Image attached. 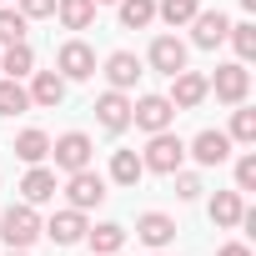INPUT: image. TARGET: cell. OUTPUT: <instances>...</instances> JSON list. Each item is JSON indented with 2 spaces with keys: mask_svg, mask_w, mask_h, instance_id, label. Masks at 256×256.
Here are the masks:
<instances>
[{
  "mask_svg": "<svg viewBox=\"0 0 256 256\" xmlns=\"http://www.w3.org/2000/svg\"><path fill=\"white\" fill-rule=\"evenodd\" d=\"M181 161H186V141H181L176 131H156V136H151V146H146V156H141V166H146V171H156V176L181 171Z\"/></svg>",
  "mask_w": 256,
  "mask_h": 256,
  "instance_id": "6da1fadb",
  "label": "cell"
},
{
  "mask_svg": "<svg viewBox=\"0 0 256 256\" xmlns=\"http://www.w3.org/2000/svg\"><path fill=\"white\" fill-rule=\"evenodd\" d=\"M0 236H6L10 251H26V246L40 236V216H36V206H10L6 216H0Z\"/></svg>",
  "mask_w": 256,
  "mask_h": 256,
  "instance_id": "7a4b0ae2",
  "label": "cell"
},
{
  "mask_svg": "<svg viewBox=\"0 0 256 256\" xmlns=\"http://www.w3.org/2000/svg\"><path fill=\"white\" fill-rule=\"evenodd\" d=\"M206 90H216V100H226V106H241V100H246V90H251V70H246L241 60L216 66V76L206 80Z\"/></svg>",
  "mask_w": 256,
  "mask_h": 256,
  "instance_id": "3957f363",
  "label": "cell"
},
{
  "mask_svg": "<svg viewBox=\"0 0 256 256\" xmlns=\"http://www.w3.org/2000/svg\"><path fill=\"white\" fill-rule=\"evenodd\" d=\"M131 120L141 126V131H171V120H176V106L166 100V96H141V100H131Z\"/></svg>",
  "mask_w": 256,
  "mask_h": 256,
  "instance_id": "277c9868",
  "label": "cell"
},
{
  "mask_svg": "<svg viewBox=\"0 0 256 256\" xmlns=\"http://www.w3.org/2000/svg\"><path fill=\"white\" fill-rule=\"evenodd\" d=\"M50 156H56V166L70 176V171H86L90 166V136L86 131H66L60 141H50Z\"/></svg>",
  "mask_w": 256,
  "mask_h": 256,
  "instance_id": "5b68a950",
  "label": "cell"
},
{
  "mask_svg": "<svg viewBox=\"0 0 256 256\" xmlns=\"http://www.w3.org/2000/svg\"><path fill=\"white\" fill-rule=\"evenodd\" d=\"M56 70H60L66 80H90V76H96V50H90L86 40H66L60 56H56Z\"/></svg>",
  "mask_w": 256,
  "mask_h": 256,
  "instance_id": "8992f818",
  "label": "cell"
},
{
  "mask_svg": "<svg viewBox=\"0 0 256 256\" xmlns=\"http://www.w3.org/2000/svg\"><path fill=\"white\" fill-rule=\"evenodd\" d=\"M66 196H70V206H76V211H90V206H100V201H106V176H96L90 166H86V171H70Z\"/></svg>",
  "mask_w": 256,
  "mask_h": 256,
  "instance_id": "52a82bcc",
  "label": "cell"
},
{
  "mask_svg": "<svg viewBox=\"0 0 256 256\" xmlns=\"http://www.w3.org/2000/svg\"><path fill=\"white\" fill-rule=\"evenodd\" d=\"M206 96H211V90H206V76H196V70H176V76H171V96H166V100H171L176 110H196Z\"/></svg>",
  "mask_w": 256,
  "mask_h": 256,
  "instance_id": "ba28073f",
  "label": "cell"
},
{
  "mask_svg": "<svg viewBox=\"0 0 256 256\" xmlns=\"http://www.w3.org/2000/svg\"><path fill=\"white\" fill-rule=\"evenodd\" d=\"M56 246H76V241H86V211H76V206H66V211H56L46 226H40Z\"/></svg>",
  "mask_w": 256,
  "mask_h": 256,
  "instance_id": "9c48e42d",
  "label": "cell"
},
{
  "mask_svg": "<svg viewBox=\"0 0 256 256\" xmlns=\"http://www.w3.org/2000/svg\"><path fill=\"white\" fill-rule=\"evenodd\" d=\"M226 30H231V20H226L221 10H196V16H191V40H196L201 50H216V46L226 40Z\"/></svg>",
  "mask_w": 256,
  "mask_h": 256,
  "instance_id": "30bf717a",
  "label": "cell"
},
{
  "mask_svg": "<svg viewBox=\"0 0 256 256\" xmlns=\"http://www.w3.org/2000/svg\"><path fill=\"white\" fill-rule=\"evenodd\" d=\"M96 120L106 126L110 136H120L126 126H131V100H126V90H106V96L96 100Z\"/></svg>",
  "mask_w": 256,
  "mask_h": 256,
  "instance_id": "8fae6325",
  "label": "cell"
},
{
  "mask_svg": "<svg viewBox=\"0 0 256 256\" xmlns=\"http://www.w3.org/2000/svg\"><path fill=\"white\" fill-rule=\"evenodd\" d=\"M30 106H46V110H56L60 100H66V76L60 70H36V80H30Z\"/></svg>",
  "mask_w": 256,
  "mask_h": 256,
  "instance_id": "7c38bea8",
  "label": "cell"
},
{
  "mask_svg": "<svg viewBox=\"0 0 256 256\" xmlns=\"http://www.w3.org/2000/svg\"><path fill=\"white\" fill-rule=\"evenodd\" d=\"M186 156H196L201 166H221V161L231 156V136H226V131H201V136L186 146Z\"/></svg>",
  "mask_w": 256,
  "mask_h": 256,
  "instance_id": "4fadbf2b",
  "label": "cell"
},
{
  "mask_svg": "<svg viewBox=\"0 0 256 256\" xmlns=\"http://www.w3.org/2000/svg\"><path fill=\"white\" fill-rule=\"evenodd\" d=\"M106 80H110V90H131L141 80V60L131 50H110L106 56Z\"/></svg>",
  "mask_w": 256,
  "mask_h": 256,
  "instance_id": "5bb4252c",
  "label": "cell"
},
{
  "mask_svg": "<svg viewBox=\"0 0 256 256\" xmlns=\"http://www.w3.org/2000/svg\"><path fill=\"white\" fill-rule=\"evenodd\" d=\"M151 66H156L161 76L186 70V46H181L176 36H156V40H151Z\"/></svg>",
  "mask_w": 256,
  "mask_h": 256,
  "instance_id": "9a60e30c",
  "label": "cell"
},
{
  "mask_svg": "<svg viewBox=\"0 0 256 256\" xmlns=\"http://www.w3.org/2000/svg\"><path fill=\"white\" fill-rule=\"evenodd\" d=\"M136 236H141L146 246H156V251H161V246H171V241H176V221H171L166 211H146V216L136 221Z\"/></svg>",
  "mask_w": 256,
  "mask_h": 256,
  "instance_id": "2e32d148",
  "label": "cell"
},
{
  "mask_svg": "<svg viewBox=\"0 0 256 256\" xmlns=\"http://www.w3.org/2000/svg\"><path fill=\"white\" fill-rule=\"evenodd\" d=\"M86 241H90V251H96V256H116V251L126 246V226H116V221L86 226Z\"/></svg>",
  "mask_w": 256,
  "mask_h": 256,
  "instance_id": "e0dca14e",
  "label": "cell"
},
{
  "mask_svg": "<svg viewBox=\"0 0 256 256\" xmlns=\"http://www.w3.org/2000/svg\"><path fill=\"white\" fill-rule=\"evenodd\" d=\"M20 191H26V206H40V201H50V196H56V171H46V166H30V171H26V181H20Z\"/></svg>",
  "mask_w": 256,
  "mask_h": 256,
  "instance_id": "ac0fdd59",
  "label": "cell"
},
{
  "mask_svg": "<svg viewBox=\"0 0 256 256\" xmlns=\"http://www.w3.org/2000/svg\"><path fill=\"white\" fill-rule=\"evenodd\" d=\"M56 16L66 30H90L96 20V0H56Z\"/></svg>",
  "mask_w": 256,
  "mask_h": 256,
  "instance_id": "d6986e66",
  "label": "cell"
},
{
  "mask_svg": "<svg viewBox=\"0 0 256 256\" xmlns=\"http://www.w3.org/2000/svg\"><path fill=\"white\" fill-rule=\"evenodd\" d=\"M30 66H36V50H30L26 40H16V46H6V50H0V70H6L10 80L30 76Z\"/></svg>",
  "mask_w": 256,
  "mask_h": 256,
  "instance_id": "ffe728a7",
  "label": "cell"
},
{
  "mask_svg": "<svg viewBox=\"0 0 256 256\" xmlns=\"http://www.w3.org/2000/svg\"><path fill=\"white\" fill-rule=\"evenodd\" d=\"M16 156H20L26 166H40V161L50 156V136H46V131H20V136H16Z\"/></svg>",
  "mask_w": 256,
  "mask_h": 256,
  "instance_id": "44dd1931",
  "label": "cell"
},
{
  "mask_svg": "<svg viewBox=\"0 0 256 256\" xmlns=\"http://www.w3.org/2000/svg\"><path fill=\"white\" fill-rule=\"evenodd\" d=\"M241 211H246V201H241V191H216V201H211V221L216 226H236L241 221Z\"/></svg>",
  "mask_w": 256,
  "mask_h": 256,
  "instance_id": "7402d4cb",
  "label": "cell"
},
{
  "mask_svg": "<svg viewBox=\"0 0 256 256\" xmlns=\"http://www.w3.org/2000/svg\"><path fill=\"white\" fill-rule=\"evenodd\" d=\"M141 176H146V166H141L136 151H116V156H110V181H116V186H136Z\"/></svg>",
  "mask_w": 256,
  "mask_h": 256,
  "instance_id": "603a6c76",
  "label": "cell"
},
{
  "mask_svg": "<svg viewBox=\"0 0 256 256\" xmlns=\"http://www.w3.org/2000/svg\"><path fill=\"white\" fill-rule=\"evenodd\" d=\"M120 6V26L126 30H146L156 20V0H116Z\"/></svg>",
  "mask_w": 256,
  "mask_h": 256,
  "instance_id": "cb8c5ba5",
  "label": "cell"
},
{
  "mask_svg": "<svg viewBox=\"0 0 256 256\" xmlns=\"http://www.w3.org/2000/svg\"><path fill=\"white\" fill-rule=\"evenodd\" d=\"M26 106H30L26 86H20V80H10V76H0V116H20Z\"/></svg>",
  "mask_w": 256,
  "mask_h": 256,
  "instance_id": "d4e9b609",
  "label": "cell"
},
{
  "mask_svg": "<svg viewBox=\"0 0 256 256\" xmlns=\"http://www.w3.org/2000/svg\"><path fill=\"white\" fill-rule=\"evenodd\" d=\"M201 6H196V0H161V6H156V16L176 30V26H191V16H196Z\"/></svg>",
  "mask_w": 256,
  "mask_h": 256,
  "instance_id": "484cf974",
  "label": "cell"
},
{
  "mask_svg": "<svg viewBox=\"0 0 256 256\" xmlns=\"http://www.w3.org/2000/svg\"><path fill=\"white\" fill-rule=\"evenodd\" d=\"M226 40L236 46V56H241V66H246V60L256 56V26H251V20H241V26H231V30H226Z\"/></svg>",
  "mask_w": 256,
  "mask_h": 256,
  "instance_id": "4316f807",
  "label": "cell"
},
{
  "mask_svg": "<svg viewBox=\"0 0 256 256\" xmlns=\"http://www.w3.org/2000/svg\"><path fill=\"white\" fill-rule=\"evenodd\" d=\"M231 141H241V146H256V110H236L231 116Z\"/></svg>",
  "mask_w": 256,
  "mask_h": 256,
  "instance_id": "83f0119b",
  "label": "cell"
},
{
  "mask_svg": "<svg viewBox=\"0 0 256 256\" xmlns=\"http://www.w3.org/2000/svg\"><path fill=\"white\" fill-rule=\"evenodd\" d=\"M26 40V16L20 10H0V46H16Z\"/></svg>",
  "mask_w": 256,
  "mask_h": 256,
  "instance_id": "f1b7e54d",
  "label": "cell"
},
{
  "mask_svg": "<svg viewBox=\"0 0 256 256\" xmlns=\"http://www.w3.org/2000/svg\"><path fill=\"white\" fill-rule=\"evenodd\" d=\"M236 191H256V151H246L236 161Z\"/></svg>",
  "mask_w": 256,
  "mask_h": 256,
  "instance_id": "f546056e",
  "label": "cell"
},
{
  "mask_svg": "<svg viewBox=\"0 0 256 256\" xmlns=\"http://www.w3.org/2000/svg\"><path fill=\"white\" fill-rule=\"evenodd\" d=\"M171 176H176V196L181 201H196L201 196V176H191V171H171Z\"/></svg>",
  "mask_w": 256,
  "mask_h": 256,
  "instance_id": "4dcf8cb0",
  "label": "cell"
},
{
  "mask_svg": "<svg viewBox=\"0 0 256 256\" xmlns=\"http://www.w3.org/2000/svg\"><path fill=\"white\" fill-rule=\"evenodd\" d=\"M20 16L26 20H46V16H56V0H20Z\"/></svg>",
  "mask_w": 256,
  "mask_h": 256,
  "instance_id": "1f68e13d",
  "label": "cell"
},
{
  "mask_svg": "<svg viewBox=\"0 0 256 256\" xmlns=\"http://www.w3.org/2000/svg\"><path fill=\"white\" fill-rule=\"evenodd\" d=\"M216 256H251V251H246V246H241V241H231V246H221V251H216Z\"/></svg>",
  "mask_w": 256,
  "mask_h": 256,
  "instance_id": "d6a6232c",
  "label": "cell"
},
{
  "mask_svg": "<svg viewBox=\"0 0 256 256\" xmlns=\"http://www.w3.org/2000/svg\"><path fill=\"white\" fill-rule=\"evenodd\" d=\"M241 10H256V0H241Z\"/></svg>",
  "mask_w": 256,
  "mask_h": 256,
  "instance_id": "836d02e7",
  "label": "cell"
},
{
  "mask_svg": "<svg viewBox=\"0 0 256 256\" xmlns=\"http://www.w3.org/2000/svg\"><path fill=\"white\" fill-rule=\"evenodd\" d=\"M96 6H116V0H96Z\"/></svg>",
  "mask_w": 256,
  "mask_h": 256,
  "instance_id": "e575fe53",
  "label": "cell"
},
{
  "mask_svg": "<svg viewBox=\"0 0 256 256\" xmlns=\"http://www.w3.org/2000/svg\"><path fill=\"white\" fill-rule=\"evenodd\" d=\"M10 256H26V251H10Z\"/></svg>",
  "mask_w": 256,
  "mask_h": 256,
  "instance_id": "d590c367",
  "label": "cell"
},
{
  "mask_svg": "<svg viewBox=\"0 0 256 256\" xmlns=\"http://www.w3.org/2000/svg\"><path fill=\"white\" fill-rule=\"evenodd\" d=\"M156 256H161V251H156Z\"/></svg>",
  "mask_w": 256,
  "mask_h": 256,
  "instance_id": "8d00e7d4",
  "label": "cell"
}]
</instances>
